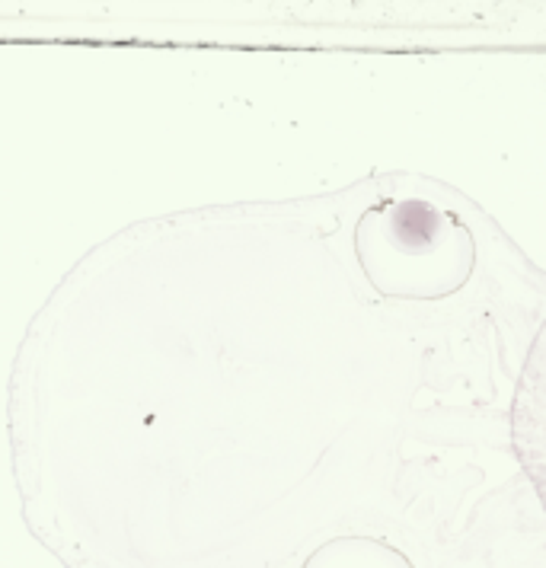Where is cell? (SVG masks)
Masks as SVG:
<instances>
[{
    "instance_id": "6da1fadb",
    "label": "cell",
    "mask_w": 546,
    "mask_h": 568,
    "mask_svg": "<svg viewBox=\"0 0 546 568\" xmlns=\"http://www.w3.org/2000/svg\"><path fill=\"white\" fill-rule=\"evenodd\" d=\"M304 568H413V562L387 542L374 540H336L313 552Z\"/></svg>"
}]
</instances>
